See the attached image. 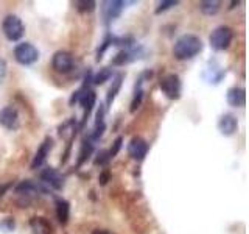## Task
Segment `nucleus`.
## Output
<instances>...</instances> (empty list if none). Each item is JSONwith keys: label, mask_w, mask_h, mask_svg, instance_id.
Instances as JSON below:
<instances>
[{"label": "nucleus", "mask_w": 249, "mask_h": 234, "mask_svg": "<svg viewBox=\"0 0 249 234\" xmlns=\"http://www.w3.org/2000/svg\"><path fill=\"white\" fill-rule=\"evenodd\" d=\"M202 50V41L195 35H182L175 42L173 53L178 59H190Z\"/></svg>", "instance_id": "1"}, {"label": "nucleus", "mask_w": 249, "mask_h": 234, "mask_svg": "<svg viewBox=\"0 0 249 234\" xmlns=\"http://www.w3.org/2000/svg\"><path fill=\"white\" fill-rule=\"evenodd\" d=\"M2 30L6 39H10V41H19L23 33H25V27H23L22 20L14 14H8L3 19Z\"/></svg>", "instance_id": "2"}, {"label": "nucleus", "mask_w": 249, "mask_h": 234, "mask_svg": "<svg viewBox=\"0 0 249 234\" xmlns=\"http://www.w3.org/2000/svg\"><path fill=\"white\" fill-rule=\"evenodd\" d=\"M14 58L22 66H31L39 59V52L33 44L22 42L14 49Z\"/></svg>", "instance_id": "3"}, {"label": "nucleus", "mask_w": 249, "mask_h": 234, "mask_svg": "<svg viewBox=\"0 0 249 234\" xmlns=\"http://www.w3.org/2000/svg\"><path fill=\"white\" fill-rule=\"evenodd\" d=\"M232 38H233L232 30L229 27L221 25L215 28L212 31V35H210V45H212L215 50H226L231 45Z\"/></svg>", "instance_id": "4"}, {"label": "nucleus", "mask_w": 249, "mask_h": 234, "mask_svg": "<svg viewBox=\"0 0 249 234\" xmlns=\"http://www.w3.org/2000/svg\"><path fill=\"white\" fill-rule=\"evenodd\" d=\"M160 89L168 98L178 100L181 97V80H179V77L176 74H168L165 77H162Z\"/></svg>", "instance_id": "5"}, {"label": "nucleus", "mask_w": 249, "mask_h": 234, "mask_svg": "<svg viewBox=\"0 0 249 234\" xmlns=\"http://www.w3.org/2000/svg\"><path fill=\"white\" fill-rule=\"evenodd\" d=\"M52 66L59 74H69L73 69V57L69 52L59 50L53 55Z\"/></svg>", "instance_id": "6"}, {"label": "nucleus", "mask_w": 249, "mask_h": 234, "mask_svg": "<svg viewBox=\"0 0 249 234\" xmlns=\"http://www.w3.org/2000/svg\"><path fill=\"white\" fill-rule=\"evenodd\" d=\"M95 92L93 91H90V89H86V88H83L81 91H78V92H75V96H73V98H72V103L75 100H78L80 101V105L83 106V109H84V119H83V123L86 122V119L89 117V114H90V111H92V108H93V105H95Z\"/></svg>", "instance_id": "7"}, {"label": "nucleus", "mask_w": 249, "mask_h": 234, "mask_svg": "<svg viewBox=\"0 0 249 234\" xmlns=\"http://www.w3.org/2000/svg\"><path fill=\"white\" fill-rule=\"evenodd\" d=\"M0 125L6 130H16L19 127V114L14 106H5L0 109Z\"/></svg>", "instance_id": "8"}, {"label": "nucleus", "mask_w": 249, "mask_h": 234, "mask_svg": "<svg viewBox=\"0 0 249 234\" xmlns=\"http://www.w3.org/2000/svg\"><path fill=\"white\" fill-rule=\"evenodd\" d=\"M41 179L44 183H47L53 189H62L64 187V176H62L56 169L53 167H47L41 172Z\"/></svg>", "instance_id": "9"}, {"label": "nucleus", "mask_w": 249, "mask_h": 234, "mask_svg": "<svg viewBox=\"0 0 249 234\" xmlns=\"http://www.w3.org/2000/svg\"><path fill=\"white\" fill-rule=\"evenodd\" d=\"M128 153L132 159H143L146 153H148V144H146V140L142 139L140 136H134L131 139V142L128 145Z\"/></svg>", "instance_id": "10"}, {"label": "nucleus", "mask_w": 249, "mask_h": 234, "mask_svg": "<svg viewBox=\"0 0 249 234\" xmlns=\"http://www.w3.org/2000/svg\"><path fill=\"white\" fill-rule=\"evenodd\" d=\"M52 147H53V139L47 136L44 139V142L41 144V147L37 148V152L35 155V159L31 161V169H37V167L42 166L47 159V156H49L50 150H52Z\"/></svg>", "instance_id": "11"}, {"label": "nucleus", "mask_w": 249, "mask_h": 234, "mask_svg": "<svg viewBox=\"0 0 249 234\" xmlns=\"http://www.w3.org/2000/svg\"><path fill=\"white\" fill-rule=\"evenodd\" d=\"M218 128H220L221 135L224 136H232L233 133L237 131L238 128V122L235 119V116L231 114V113H226L220 117V120H218Z\"/></svg>", "instance_id": "12"}, {"label": "nucleus", "mask_w": 249, "mask_h": 234, "mask_svg": "<svg viewBox=\"0 0 249 234\" xmlns=\"http://www.w3.org/2000/svg\"><path fill=\"white\" fill-rule=\"evenodd\" d=\"M228 103L231 106L241 108L246 103V92L243 88H231L228 91Z\"/></svg>", "instance_id": "13"}, {"label": "nucleus", "mask_w": 249, "mask_h": 234, "mask_svg": "<svg viewBox=\"0 0 249 234\" xmlns=\"http://www.w3.org/2000/svg\"><path fill=\"white\" fill-rule=\"evenodd\" d=\"M30 228L33 234H52V225L44 217H33L30 220Z\"/></svg>", "instance_id": "14"}, {"label": "nucleus", "mask_w": 249, "mask_h": 234, "mask_svg": "<svg viewBox=\"0 0 249 234\" xmlns=\"http://www.w3.org/2000/svg\"><path fill=\"white\" fill-rule=\"evenodd\" d=\"M37 192L45 194L47 189H44L42 184H36L35 181H30V179L22 181L19 186H16V194H19V195H33Z\"/></svg>", "instance_id": "15"}, {"label": "nucleus", "mask_w": 249, "mask_h": 234, "mask_svg": "<svg viewBox=\"0 0 249 234\" xmlns=\"http://www.w3.org/2000/svg\"><path fill=\"white\" fill-rule=\"evenodd\" d=\"M126 5L124 2H119V0H112V2H105V18L107 20L115 19L117 16H120L123 6Z\"/></svg>", "instance_id": "16"}, {"label": "nucleus", "mask_w": 249, "mask_h": 234, "mask_svg": "<svg viewBox=\"0 0 249 234\" xmlns=\"http://www.w3.org/2000/svg\"><path fill=\"white\" fill-rule=\"evenodd\" d=\"M69 214H70L69 201L67 200H62V198H58L56 200V215H58V220L62 225H66L69 222Z\"/></svg>", "instance_id": "17"}, {"label": "nucleus", "mask_w": 249, "mask_h": 234, "mask_svg": "<svg viewBox=\"0 0 249 234\" xmlns=\"http://www.w3.org/2000/svg\"><path fill=\"white\" fill-rule=\"evenodd\" d=\"M199 8L204 14L212 16V14H216L218 10H220V2H216V0H207V2H201Z\"/></svg>", "instance_id": "18"}, {"label": "nucleus", "mask_w": 249, "mask_h": 234, "mask_svg": "<svg viewBox=\"0 0 249 234\" xmlns=\"http://www.w3.org/2000/svg\"><path fill=\"white\" fill-rule=\"evenodd\" d=\"M122 78H123V75H117V77H115V80L112 81L114 84L111 86V89H109V92H107V100H106V103H107V105H111V103H112V100L115 98L117 92H119L120 86H122Z\"/></svg>", "instance_id": "19"}, {"label": "nucleus", "mask_w": 249, "mask_h": 234, "mask_svg": "<svg viewBox=\"0 0 249 234\" xmlns=\"http://www.w3.org/2000/svg\"><path fill=\"white\" fill-rule=\"evenodd\" d=\"M93 150V145L89 142V140H83V145H81V152H80V158H78V166H81V164L89 158L90 153Z\"/></svg>", "instance_id": "20"}, {"label": "nucleus", "mask_w": 249, "mask_h": 234, "mask_svg": "<svg viewBox=\"0 0 249 234\" xmlns=\"http://www.w3.org/2000/svg\"><path fill=\"white\" fill-rule=\"evenodd\" d=\"M111 77H112L111 69H107V67L100 69V72L95 75V78H93V83H95V84H103V83H105V81H107Z\"/></svg>", "instance_id": "21"}, {"label": "nucleus", "mask_w": 249, "mask_h": 234, "mask_svg": "<svg viewBox=\"0 0 249 234\" xmlns=\"http://www.w3.org/2000/svg\"><path fill=\"white\" fill-rule=\"evenodd\" d=\"M75 6L78 11L81 13H90L93 8H95V2H92V0H78V2H75Z\"/></svg>", "instance_id": "22"}, {"label": "nucleus", "mask_w": 249, "mask_h": 234, "mask_svg": "<svg viewBox=\"0 0 249 234\" xmlns=\"http://www.w3.org/2000/svg\"><path fill=\"white\" fill-rule=\"evenodd\" d=\"M142 96H143L142 84L139 83V86L136 88V96H134V100H132V103H131V113H134L136 109L140 106V101H142Z\"/></svg>", "instance_id": "23"}, {"label": "nucleus", "mask_w": 249, "mask_h": 234, "mask_svg": "<svg viewBox=\"0 0 249 234\" xmlns=\"http://www.w3.org/2000/svg\"><path fill=\"white\" fill-rule=\"evenodd\" d=\"M176 5H178L176 0H163V2H160V3H159V6L156 8V13L160 14L162 11H167L168 8H171V6H176Z\"/></svg>", "instance_id": "24"}, {"label": "nucleus", "mask_w": 249, "mask_h": 234, "mask_svg": "<svg viewBox=\"0 0 249 234\" xmlns=\"http://www.w3.org/2000/svg\"><path fill=\"white\" fill-rule=\"evenodd\" d=\"M131 53L129 52H120L119 55H117V57L114 58V64H117V66H120V64H124V62H128L131 58Z\"/></svg>", "instance_id": "25"}, {"label": "nucleus", "mask_w": 249, "mask_h": 234, "mask_svg": "<svg viewBox=\"0 0 249 234\" xmlns=\"http://www.w3.org/2000/svg\"><path fill=\"white\" fill-rule=\"evenodd\" d=\"M0 230L5 231V233L13 231L14 230V220H13V218L11 217H6L5 220L0 222Z\"/></svg>", "instance_id": "26"}, {"label": "nucleus", "mask_w": 249, "mask_h": 234, "mask_svg": "<svg viewBox=\"0 0 249 234\" xmlns=\"http://www.w3.org/2000/svg\"><path fill=\"white\" fill-rule=\"evenodd\" d=\"M122 142H123V139H122V137H117V139H115V142H114L112 148L107 152V153H109V156H111V158H114V156H115L117 153H119V150L122 148Z\"/></svg>", "instance_id": "27"}, {"label": "nucleus", "mask_w": 249, "mask_h": 234, "mask_svg": "<svg viewBox=\"0 0 249 234\" xmlns=\"http://www.w3.org/2000/svg\"><path fill=\"white\" fill-rule=\"evenodd\" d=\"M109 159H111V156H109V153L106 150H101L98 153V158L95 159V164H100V166H103V164H106Z\"/></svg>", "instance_id": "28"}, {"label": "nucleus", "mask_w": 249, "mask_h": 234, "mask_svg": "<svg viewBox=\"0 0 249 234\" xmlns=\"http://www.w3.org/2000/svg\"><path fill=\"white\" fill-rule=\"evenodd\" d=\"M5 75H6V62H5V59L0 58V83H2Z\"/></svg>", "instance_id": "29"}, {"label": "nucleus", "mask_w": 249, "mask_h": 234, "mask_svg": "<svg viewBox=\"0 0 249 234\" xmlns=\"http://www.w3.org/2000/svg\"><path fill=\"white\" fill-rule=\"evenodd\" d=\"M100 184H106L107 183V179H109V172H103V174L100 175Z\"/></svg>", "instance_id": "30"}, {"label": "nucleus", "mask_w": 249, "mask_h": 234, "mask_svg": "<svg viewBox=\"0 0 249 234\" xmlns=\"http://www.w3.org/2000/svg\"><path fill=\"white\" fill-rule=\"evenodd\" d=\"M8 187H10V184H5V186H0V197H2V195L5 194V191L8 189Z\"/></svg>", "instance_id": "31"}, {"label": "nucleus", "mask_w": 249, "mask_h": 234, "mask_svg": "<svg viewBox=\"0 0 249 234\" xmlns=\"http://www.w3.org/2000/svg\"><path fill=\"white\" fill-rule=\"evenodd\" d=\"M92 234H109L107 231H103V230H95Z\"/></svg>", "instance_id": "32"}]
</instances>
